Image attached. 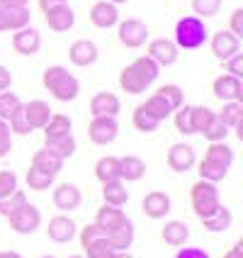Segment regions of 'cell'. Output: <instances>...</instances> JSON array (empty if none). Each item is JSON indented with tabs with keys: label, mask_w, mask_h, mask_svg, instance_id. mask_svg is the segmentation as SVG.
<instances>
[{
	"label": "cell",
	"mask_w": 243,
	"mask_h": 258,
	"mask_svg": "<svg viewBox=\"0 0 243 258\" xmlns=\"http://www.w3.org/2000/svg\"><path fill=\"white\" fill-rule=\"evenodd\" d=\"M158 73H160V66L153 58H148L146 54L136 56L129 66L119 71V88L129 95H141L151 83H156Z\"/></svg>",
	"instance_id": "cell-1"
},
{
	"label": "cell",
	"mask_w": 243,
	"mask_h": 258,
	"mask_svg": "<svg viewBox=\"0 0 243 258\" xmlns=\"http://www.w3.org/2000/svg\"><path fill=\"white\" fill-rule=\"evenodd\" d=\"M42 83L44 88L51 93V98L58 102H71L78 98V93H80V83H78V78L68 73L66 66H49L42 76Z\"/></svg>",
	"instance_id": "cell-2"
},
{
	"label": "cell",
	"mask_w": 243,
	"mask_h": 258,
	"mask_svg": "<svg viewBox=\"0 0 243 258\" xmlns=\"http://www.w3.org/2000/svg\"><path fill=\"white\" fill-rule=\"evenodd\" d=\"M190 205H192V212L197 215V219H207V217L214 215L216 210L221 207L216 183L197 180L195 185L190 187Z\"/></svg>",
	"instance_id": "cell-3"
},
{
	"label": "cell",
	"mask_w": 243,
	"mask_h": 258,
	"mask_svg": "<svg viewBox=\"0 0 243 258\" xmlns=\"http://www.w3.org/2000/svg\"><path fill=\"white\" fill-rule=\"evenodd\" d=\"M207 37H209V29L195 15L180 17L175 25V46L178 49H200L207 42Z\"/></svg>",
	"instance_id": "cell-4"
},
{
	"label": "cell",
	"mask_w": 243,
	"mask_h": 258,
	"mask_svg": "<svg viewBox=\"0 0 243 258\" xmlns=\"http://www.w3.org/2000/svg\"><path fill=\"white\" fill-rule=\"evenodd\" d=\"M148 27H146V22L141 20H124V22H119V27H117V39L122 46H129V49H139L143 44L148 42Z\"/></svg>",
	"instance_id": "cell-5"
},
{
	"label": "cell",
	"mask_w": 243,
	"mask_h": 258,
	"mask_svg": "<svg viewBox=\"0 0 243 258\" xmlns=\"http://www.w3.org/2000/svg\"><path fill=\"white\" fill-rule=\"evenodd\" d=\"M8 222H10V229L15 234H32V231H37L42 227V215H39V210L34 207V205H22L17 212L8 217Z\"/></svg>",
	"instance_id": "cell-6"
},
{
	"label": "cell",
	"mask_w": 243,
	"mask_h": 258,
	"mask_svg": "<svg viewBox=\"0 0 243 258\" xmlns=\"http://www.w3.org/2000/svg\"><path fill=\"white\" fill-rule=\"evenodd\" d=\"M119 134V124L117 117H93V122L88 124V139L98 146L112 144Z\"/></svg>",
	"instance_id": "cell-7"
},
{
	"label": "cell",
	"mask_w": 243,
	"mask_h": 258,
	"mask_svg": "<svg viewBox=\"0 0 243 258\" xmlns=\"http://www.w3.org/2000/svg\"><path fill=\"white\" fill-rule=\"evenodd\" d=\"M212 93H214L216 100L221 102H241L243 100V81L229 73H221L216 76L214 83H212Z\"/></svg>",
	"instance_id": "cell-8"
},
{
	"label": "cell",
	"mask_w": 243,
	"mask_h": 258,
	"mask_svg": "<svg viewBox=\"0 0 243 258\" xmlns=\"http://www.w3.org/2000/svg\"><path fill=\"white\" fill-rule=\"evenodd\" d=\"M238 51H241V39L236 34H231L229 29H221V32H216L214 37H212V54H214L216 61L226 63Z\"/></svg>",
	"instance_id": "cell-9"
},
{
	"label": "cell",
	"mask_w": 243,
	"mask_h": 258,
	"mask_svg": "<svg viewBox=\"0 0 243 258\" xmlns=\"http://www.w3.org/2000/svg\"><path fill=\"white\" fill-rule=\"evenodd\" d=\"M146 56L153 58L158 66H171V63L178 61V46H175V42L166 39V37H158V39H151V42H148Z\"/></svg>",
	"instance_id": "cell-10"
},
{
	"label": "cell",
	"mask_w": 243,
	"mask_h": 258,
	"mask_svg": "<svg viewBox=\"0 0 243 258\" xmlns=\"http://www.w3.org/2000/svg\"><path fill=\"white\" fill-rule=\"evenodd\" d=\"M166 161H168V166L175 173H187L197 163L195 149L190 144H173L171 149H168V154H166Z\"/></svg>",
	"instance_id": "cell-11"
},
{
	"label": "cell",
	"mask_w": 243,
	"mask_h": 258,
	"mask_svg": "<svg viewBox=\"0 0 243 258\" xmlns=\"http://www.w3.org/2000/svg\"><path fill=\"white\" fill-rule=\"evenodd\" d=\"M39 46H42V34H39V29H34L27 25V27L17 29L13 34V49L17 54H22V56L37 54Z\"/></svg>",
	"instance_id": "cell-12"
},
{
	"label": "cell",
	"mask_w": 243,
	"mask_h": 258,
	"mask_svg": "<svg viewBox=\"0 0 243 258\" xmlns=\"http://www.w3.org/2000/svg\"><path fill=\"white\" fill-rule=\"evenodd\" d=\"M75 234H78V224L73 222L71 217L56 215V217H51V219H49L46 236H49L51 241H56V244H66V241H71Z\"/></svg>",
	"instance_id": "cell-13"
},
{
	"label": "cell",
	"mask_w": 243,
	"mask_h": 258,
	"mask_svg": "<svg viewBox=\"0 0 243 258\" xmlns=\"http://www.w3.org/2000/svg\"><path fill=\"white\" fill-rule=\"evenodd\" d=\"M51 200L56 205V210H61V212H71V210H78L83 195H80V187L75 185V183H61V185L54 187Z\"/></svg>",
	"instance_id": "cell-14"
},
{
	"label": "cell",
	"mask_w": 243,
	"mask_h": 258,
	"mask_svg": "<svg viewBox=\"0 0 243 258\" xmlns=\"http://www.w3.org/2000/svg\"><path fill=\"white\" fill-rule=\"evenodd\" d=\"M141 210L148 219H163L171 212V195L160 192V190H151V192H146V198L141 200Z\"/></svg>",
	"instance_id": "cell-15"
},
{
	"label": "cell",
	"mask_w": 243,
	"mask_h": 258,
	"mask_svg": "<svg viewBox=\"0 0 243 258\" xmlns=\"http://www.w3.org/2000/svg\"><path fill=\"white\" fill-rule=\"evenodd\" d=\"M44 20H46L51 32H68L75 25V13H73V8L68 3H63V5H56V8H49L44 13Z\"/></svg>",
	"instance_id": "cell-16"
},
{
	"label": "cell",
	"mask_w": 243,
	"mask_h": 258,
	"mask_svg": "<svg viewBox=\"0 0 243 258\" xmlns=\"http://www.w3.org/2000/svg\"><path fill=\"white\" fill-rule=\"evenodd\" d=\"M32 13L29 8H3L0 5V32H17L27 27Z\"/></svg>",
	"instance_id": "cell-17"
},
{
	"label": "cell",
	"mask_w": 243,
	"mask_h": 258,
	"mask_svg": "<svg viewBox=\"0 0 243 258\" xmlns=\"http://www.w3.org/2000/svg\"><path fill=\"white\" fill-rule=\"evenodd\" d=\"M68 58H71L73 66H80V69L93 66V63L98 61V44L90 42V39H78V42L71 44Z\"/></svg>",
	"instance_id": "cell-18"
},
{
	"label": "cell",
	"mask_w": 243,
	"mask_h": 258,
	"mask_svg": "<svg viewBox=\"0 0 243 258\" xmlns=\"http://www.w3.org/2000/svg\"><path fill=\"white\" fill-rule=\"evenodd\" d=\"M119 110H122L119 98L115 93H107V90L93 95V100H90V115L93 117H117Z\"/></svg>",
	"instance_id": "cell-19"
},
{
	"label": "cell",
	"mask_w": 243,
	"mask_h": 258,
	"mask_svg": "<svg viewBox=\"0 0 243 258\" xmlns=\"http://www.w3.org/2000/svg\"><path fill=\"white\" fill-rule=\"evenodd\" d=\"M90 22L100 29H110V27H115V25H119V10H117V5L107 3V0L95 3L90 8Z\"/></svg>",
	"instance_id": "cell-20"
},
{
	"label": "cell",
	"mask_w": 243,
	"mask_h": 258,
	"mask_svg": "<svg viewBox=\"0 0 243 258\" xmlns=\"http://www.w3.org/2000/svg\"><path fill=\"white\" fill-rule=\"evenodd\" d=\"M129 217L122 212V207H110V205H105L98 210V215H95V222L93 224H98L105 234H110L112 229H117L119 224H124Z\"/></svg>",
	"instance_id": "cell-21"
},
{
	"label": "cell",
	"mask_w": 243,
	"mask_h": 258,
	"mask_svg": "<svg viewBox=\"0 0 243 258\" xmlns=\"http://www.w3.org/2000/svg\"><path fill=\"white\" fill-rule=\"evenodd\" d=\"M22 107H25V117H27L32 132H34V129H44V124L49 122V117L54 115L51 107L44 100H29L27 105H22Z\"/></svg>",
	"instance_id": "cell-22"
},
{
	"label": "cell",
	"mask_w": 243,
	"mask_h": 258,
	"mask_svg": "<svg viewBox=\"0 0 243 258\" xmlns=\"http://www.w3.org/2000/svg\"><path fill=\"white\" fill-rule=\"evenodd\" d=\"M146 175V163L139 156H122L119 158V180L136 183Z\"/></svg>",
	"instance_id": "cell-23"
},
{
	"label": "cell",
	"mask_w": 243,
	"mask_h": 258,
	"mask_svg": "<svg viewBox=\"0 0 243 258\" xmlns=\"http://www.w3.org/2000/svg\"><path fill=\"white\" fill-rule=\"evenodd\" d=\"M204 158L229 171L233 163V149L226 142H209V146L204 149Z\"/></svg>",
	"instance_id": "cell-24"
},
{
	"label": "cell",
	"mask_w": 243,
	"mask_h": 258,
	"mask_svg": "<svg viewBox=\"0 0 243 258\" xmlns=\"http://www.w3.org/2000/svg\"><path fill=\"white\" fill-rule=\"evenodd\" d=\"M160 236H163V241L168 246H185L187 239H190V229H187L185 222L171 219V222H166V227L160 229Z\"/></svg>",
	"instance_id": "cell-25"
},
{
	"label": "cell",
	"mask_w": 243,
	"mask_h": 258,
	"mask_svg": "<svg viewBox=\"0 0 243 258\" xmlns=\"http://www.w3.org/2000/svg\"><path fill=\"white\" fill-rule=\"evenodd\" d=\"M44 149L51 151L61 161H66L75 154V139H73V134H68V137H44Z\"/></svg>",
	"instance_id": "cell-26"
},
{
	"label": "cell",
	"mask_w": 243,
	"mask_h": 258,
	"mask_svg": "<svg viewBox=\"0 0 243 258\" xmlns=\"http://www.w3.org/2000/svg\"><path fill=\"white\" fill-rule=\"evenodd\" d=\"M105 236H107V241H110V246L115 251H129V246L134 244V224H131V219H127L124 224H119L117 229H112Z\"/></svg>",
	"instance_id": "cell-27"
},
{
	"label": "cell",
	"mask_w": 243,
	"mask_h": 258,
	"mask_svg": "<svg viewBox=\"0 0 243 258\" xmlns=\"http://www.w3.org/2000/svg\"><path fill=\"white\" fill-rule=\"evenodd\" d=\"M102 200L110 207H124L129 202V192L124 180H112V183H102Z\"/></svg>",
	"instance_id": "cell-28"
},
{
	"label": "cell",
	"mask_w": 243,
	"mask_h": 258,
	"mask_svg": "<svg viewBox=\"0 0 243 258\" xmlns=\"http://www.w3.org/2000/svg\"><path fill=\"white\" fill-rule=\"evenodd\" d=\"M32 166L56 178L58 173H61V168H63V161L58 156H54L51 151H46V149H39V151H34V156H32Z\"/></svg>",
	"instance_id": "cell-29"
},
{
	"label": "cell",
	"mask_w": 243,
	"mask_h": 258,
	"mask_svg": "<svg viewBox=\"0 0 243 258\" xmlns=\"http://www.w3.org/2000/svg\"><path fill=\"white\" fill-rule=\"evenodd\" d=\"M95 178L100 183H112L119 180V158L117 156H102L95 163Z\"/></svg>",
	"instance_id": "cell-30"
},
{
	"label": "cell",
	"mask_w": 243,
	"mask_h": 258,
	"mask_svg": "<svg viewBox=\"0 0 243 258\" xmlns=\"http://www.w3.org/2000/svg\"><path fill=\"white\" fill-rule=\"evenodd\" d=\"M202 227L209 231V234H219V231H226L231 227V222H233V215H231V210L226 207H219L212 217H207V219H200Z\"/></svg>",
	"instance_id": "cell-31"
},
{
	"label": "cell",
	"mask_w": 243,
	"mask_h": 258,
	"mask_svg": "<svg viewBox=\"0 0 243 258\" xmlns=\"http://www.w3.org/2000/svg\"><path fill=\"white\" fill-rule=\"evenodd\" d=\"M71 117L68 115H51L44 124V137H68L71 134Z\"/></svg>",
	"instance_id": "cell-32"
},
{
	"label": "cell",
	"mask_w": 243,
	"mask_h": 258,
	"mask_svg": "<svg viewBox=\"0 0 243 258\" xmlns=\"http://www.w3.org/2000/svg\"><path fill=\"white\" fill-rule=\"evenodd\" d=\"M131 122H134V127L139 129V132H143V134H151V132H156L158 129V122L156 117L151 115L143 105H136L134 107V115H131Z\"/></svg>",
	"instance_id": "cell-33"
},
{
	"label": "cell",
	"mask_w": 243,
	"mask_h": 258,
	"mask_svg": "<svg viewBox=\"0 0 243 258\" xmlns=\"http://www.w3.org/2000/svg\"><path fill=\"white\" fill-rule=\"evenodd\" d=\"M216 117L226 124L229 129H236L241 124V117H243V105L241 102H224V107L216 112Z\"/></svg>",
	"instance_id": "cell-34"
},
{
	"label": "cell",
	"mask_w": 243,
	"mask_h": 258,
	"mask_svg": "<svg viewBox=\"0 0 243 258\" xmlns=\"http://www.w3.org/2000/svg\"><path fill=\"white\" fill-rule=\"evenodd\" d=\"M141 105L146 107V110H148V112H151V115L156 117L158 122H163V119H168V117L173 115L171 105H168V102L163 100V98H160L158 93H153V95H148V98H146V100H143Z\"/></svg>",
	"instance_id": "cell-35"
},
{
	"label": "cell",
	"mask_w": 243,
	"mask_h": 258,
	"mask_svg": "<svg viewBox=\"0 0 243 258\" xmlns=\"http://www.w3.org/2000/svg\"><path fill=\"white\" fill-rule=\"evenodd\" d=\"M173 124L175 129L180 132V134H195V127H192V105H180L178 110H175V115H173Z\"/></svg>",
	"instance_id": "cell-36"
},
{
	"label": "cell",
	"mask_w": 243,
	"mask_h": 258,
	"mask_svg": "<svg viewBox=\"0 0 243 258\" xmlns=\"http://www.w3.org/2000/svg\"><path fill=\"white\" fill-rule=\"evenodd\" d=\"M214 117H216V112L209 110L207 105H192V127H195V134L197 132L202 134L204 129L214 122Z\"/></svg>",
	"instance_id": "cell-37"
},
{
	"label": "cell",
	"mask_w": 243,
	"mask_h": 258,
	"mask_svg": "<svg viewBox=\"0 0 243 258\" xmlns=\"http://www.w3.org/2000/svg\"><path fill=\"white\" fill-rule=\"evenodd\" d=\"M51 185H54V175H49V173H44V171H39V168H34V166H29L27 187L37 190V192H42V190H49Z\"/></svg>",
	"instance_id": "cell-38"
},
{
	"label": "cell",
	"mask_w": 243,
	"mask_h": 258,
	"mask_svg": "<svg viewBox=\"0 0 243 258\" xmlns=\"http://www.w3.org/2000/svg\"><path fill=\"white\" fill-rule=\"evenodd\" d=\"M158 95H160V98H163V100L168 102V105H171V110L173 112H175V110H178V107H180V105H183V102H185V95H183V88L180 86H175V83H166V86H160L156 90Z\"/></svg>",
	"instance_id": "cell-39"
},
{
	"label": "cell",
	"mask_w": 243,
	"mask_h": 258,
	"mask_svg": "<svg viewBox=\"0 0 243 258\" xmlns=\"http://www.w3.org/2000/svg\"><path fill=\"white\" fill-rule=\"evenodd\" d=\"M197 173H200V180L219 183V180H224V178H226V173L229 171H226V168H221V166H216V163H212V161H207V158H202Z\"/></svg>",
	"instance_id": "cell-40"
},
{
	"label": "cell",
	"mask_w": 243,
	"mask_h": 258,
	"mask_svg": "<svg viewBox=\"0 0 243 258\" xmlns=\"http://www.w3.org/2000/svg\"><path fill=\"white\" fill-rule=\"evenodd\" d=\"M22 205H27V195H25V192L17 187L13 195H8V198H3V200H0V215H3V217H10L13 212H17Z\"/></svg>",
	"instance_id": "cell-41"
},
{
	"label": "cell",
	"mask_w": 243,
	"mask_h": 258,
	"mask_svg": "<svg viewBox=\"0 0 243 258\" xmlns=\"http://www.w3.org/2000/svg\"><path fill=\"white\" fill-rule=\"evenodd\" d=\"M8 127H10V132H13V134H20V137H27V134H32V127H29L27 117H25V107H22V105H20L13 115H10V119H8Z\"/></svg>",
	"instance_id": "cell-42"
},
{
	"label": "cell",
	"mask_w": 243,
	"mask_h": 258,
	"mask_svg": "<svg viewBox=\"0 0 243 258\" xmlns=\"http://www.w3.org/2000/svg\"><path fill=\"white\" fill-rule=\"evenodd\" d=\"M86 251L88 258H115V248L110 246V241H107V236H102V239H98V241H93L90 246H86L83 248Z\"/></svg>",
	"instance_id": "cell-43"
},
{
	"label": "cell",
	"mask_w": 243,
	"mask_h": 258,
	"mask_svg": "<svg viewBox=\"0 0 243 258\" xmlns=\"http://www.w3.org/2000/svg\"><path fill=\"white\" fill-rule=\"evenodd\" d=\"M219 8H221V0H192V13L195 17H214L219 13Z\"/></svg>",
	"instance_id": "cell-44"
},
{
	"label": "cell",
	"mask_w": 243,
	"mask_h": 258,
	"mask_svg": "<svg viewBox=\"0 0 243 258\" xmlns=\"http://www.w3.org/2000/svg\"><path fill=\"white\" fill-rule=\"evenodd\" d=\"M229 132L231 129L219 119V117H214V122L209 124V127L202 132V137L207 139V142H226V137H229Z\"/></svg>",
	"instance_id": "cell-45"
},
{
	"label": "cell",
	"mask_w": 243,
	"mask_h": 258,
	"mask_svg": "<svg viewBox=\"0 0 243 258\" xmlns=\"http://www.w3.org/2000/svg\"><path fill=\"white\" fill-rule=\"evenodd\" d=\"M22 102H20V98L15 95L13 90H5V93H0V119H10V115H13L15 110L20 107Z\"/></svg>",
	"instance_id": "cell-46"
},
{
	"label": "cell",
	"mask_w": 243,
	"mask_h": 258,
	"mask_svg": "<svg viewBox=\"0 0 243 258\" xmlns=\"http://www.w3.org/2000/svg\"><path fill=\"white\" fill-rule=\"evenodd\" d=\"M17 190V175L13 171H0V200Z\"/></svg>",
	"instance_id": "cell-47"
},
{
	"label": "cell",
	"mask_w": 243,
	"mask_h": 258,
	"mask_svg": "<svg viewBox=\"0 0 243 258\" xmlns=\"http://www.w3.org/2000/svg\"><path fill=\"white\" fill-rule=\"evenodd\" d=\"M13 149V132L5 119H0V158H5Z\"/></svg>",
	"instance_id": "cell-48"
},
{
	"label": "cell",
	"mask_w": 243,
	"mask_h": 258,
	"mask_svg": "<svg viewBox=\"0 0 243 258\" xmlns=\"http://www.w3.org/2000/svg\"><path fill=\"white\" fill-rule=\"evenodd\" d=\"M229 32L231 34H236L238 39L243 37V8H236L229 17Z\"/></svg>",
	"instance_id": "cell-49"
},
{
	"label": "cell",
	"mask_w": 243,
	"mask_h": 258,
	"mask_svg": "<svg viewBox=\"0 0 243 258\" xmlns=\"http://www.w3.org/2000/svg\"><path fill=\"white\" fill-rule=\"evenodd\" d=\"M226 71L229 76H236V78H243V54H233V56L226 61Z\"/></svg>",
	"instance_id": "cell-50"
},
{
	"label": "cell",
	"mask_w": 243,
	"mask_h": 258,
	"mask_svg": "<svg viewBox=\"0 0 243 258\" xmlns=\"http://www.w3.org/2000/svg\"><path fill=\"white\" fill-rule=\"evenodd\" d=\"M175 258H209V253L202 248H195V246H183Z\"/></svg>",
	"instance_id": "cell-51"
},
{
	"label": "cell",
	"mask_w": 243,
	"mask_h": 258,
	"mask_svg": "<svg viewBox=\"0 0 243 258\" xmlns=\"http://www.w3.org/2000/svg\"><path fill=\"white\" fill-rule=\"evenodd\" d=\"M10 86H13V73H10V69L0 66V93L10 90Z\"/></svg>",
	"instance_id": "cell-52"
},
{
	"label": "cell",
	"mask_w": 243,
	"mask_h": 258,
	"mask_svg": "<svg viewBox=\"0 0 243 258\" xmlns=\"http://www.w3.org/2000/svg\"><path fill=\"white\" fill-rule=\"evenodd\" d=\"M241 241H238V244H233V246H231V248H229V251H226V253H224V256H221V258H243V248H241Z\"/></svg>",
	"instance_id": "cell-53"
},
{
	"label": "cell",
	"mask_w": 243,
	"mask_h": 258,
	"mask_svg": "<svg viewBox=\"0 0 243 258\" xmlns=\"http://www.w3.org/2000/svg\"><path fill=\"white\" fill-rule=\"evenodd\" d=\"M29 0H0L3 8H27Z\"/></svg>",
	"instance_id": "cell-54"
},
{
	"label": "cell",
	"mask_w": 243,
	"mask_h": 258,
	"mask_svg": "<svg viewBox=\"0 0 243 258\" xmlns=\"http://www.w3.org/2000/svg\"><path fill=\"white\" fill-rule=\"evenodd\" d=\"M66 0H39V8H42V13H46L49 8H56V5H63Z\"/></svg>",
	"instance_id": "cell-55"
},
{
	"label": "cell",
	"mask_w": 243,
	"mask_h": 258,
	"mask_svg": "<svg viewBox=\"0 0 243 258\" xmlns=\"http://www.w3.org/2000/svg\"><path fill=\"white\" fill-rule=\"evenodd\" d=\"M0 258H22L17 251H0Z\"/></svg>",
	"instance_id": "cell-56"
},
{
	"label": "cell",
	"mask_w": 243,
	"mask_h": 258,
	"mask_svg": "<svg viewBox=\"0 0 243 258\" xmlns=\"http://www.w3.org/2000/svg\"><path fill=\"white\" fill-rule=\"evenodd\" d=\"M115 258H134V256H131L129 251H117V253H115Z\"/></svg>",
	"instance_id": "cell-57"
},
{
	"label": "cell",
	"mask_w": 243,
	"mask_h": 258,
	"mask_svg": "<svg viewBox=\"0 0 243 258\" xmlns=\"http://www.w3.org/2000/svg\"><path fill=\"white\" fill-rule=\"evenodd\" d=\"M107 3H112V5H119V3H127V0H107Z\"/></svg>",
	"instance_id": "cell-58"
},
{
	"label": "cell",
	"mask_w": 243,
	"mask_h": 258,
	"mask_svg": "<svg viewBox=\"0 0 243 258\" xmlns=\"http://www.w3.org/2000/svg\"><path fill=\"white\" fill-rule=\"evenodd\" d=\"M68 258H86V256H78V253H75V256H68Z\"/></svg>",
	"instance_id": "cell-59"
},
{
	"label": "cell",
	"mask_w": 243,
	"mask_h": 258,
	"mask_svg": "<svg viewBox=\"0 0 243 258\" xmlns=\"http://www.w3.org/2000/svg\"><path fill=\"white\" fill-rule=\"evenodd\" d=\"M39 258H54V256H39Z\"/></svg>",
	"instance_id": "cell-60"
}]
</instances>
